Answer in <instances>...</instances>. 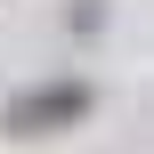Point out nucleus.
<instances>
[{
  "mask_svg": "<svg viewBox=\"0 0 154 154\" xmlns=\"http://www.w3.org/2000/svg\"><path fill=\"white\" fill-rule=\"evenodd\" d=\"M81 114H89V89H81V81H57V89H32V97H16V106H8V138L65 130V122H81Z\"/></svg>",
  "mask_w": 154,
  "mask_h": 154,
  "instance_id": "obj_1",
  "label": "nucleus"
}]
</instances>
